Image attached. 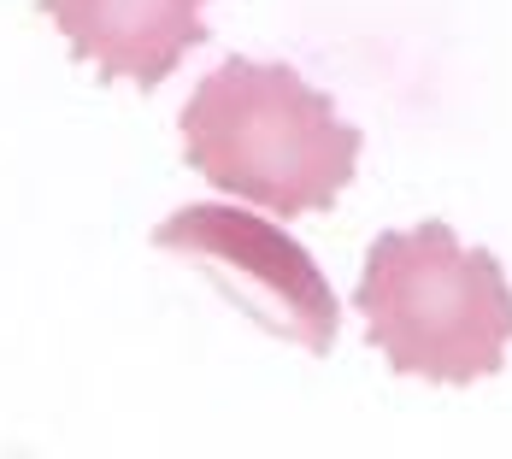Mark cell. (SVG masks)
I'll use <instances>...</instances> for the list:
<instances>
[{
    "label": "cell",
    "instance_id": "277c9868",
    "mask_svg": "<svg viewBox=\"0 0 512 459\" xmlns=\"http://www.w3.org/2000/svg\"><path fill=\"white\" fill-rule=\"evenodd\" d=\"M206 6L212 0H42L77 59H95L101 77L136 89H159L183 53L201 48Z\"/></svg>",
    "mask_w": 512,
    "mask_h": 459
},
{
    "label": "cell",
    "instance_id": "7a4b0ae2",
    "mask_svg": "<svg viewBox=\"0 0 512 459\" xmlns=\"http://www.w3.org/2000/svg\"><path fill=\"white\" fill-rule=\"evenodd\" d=\"M359 312L389 371L471 389L507 365L512 283L489 248L460 242L442 218L383 230L359 271Z\"/></svg>",
    "mask_w": 512,
    "mask_h": 459
},
{
    "label": "cell",
    "instance_id": "6da1fadb",
    "mask_svg": "<svg viewBox=\"0 0 512 459\" xmlns=\"http://www.w3.org/2000/svg\"><path fill=\"white\" fill-rule=\"evenodd\" d=\"M359 136L295 65L224 59L183 106V159L212 189L277 218L330 212L359 171Z\"/></svg>",
    "mask_w": 512,
    "mask_h": 459
},
{
    "label": "cell",
    "instance_id": "3957f363",
    "mask_svg": "<svg viewBox=\"0 0 512 459\" xmlns=\"http://www.w3.org/2000/svg\"><path fill=\"white\" fill-rule=\"evenodd\" d=\"M154 248L177 259H195L224 277L236 306H248L265 330L289 336L307 354L336 348V295L318 271V259L271 218L242 206H183L154 230Z\"/></svg>",
    "mask_w": 512,
    "mask_h": 459
}]
</instances>
